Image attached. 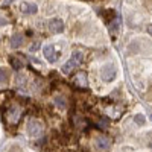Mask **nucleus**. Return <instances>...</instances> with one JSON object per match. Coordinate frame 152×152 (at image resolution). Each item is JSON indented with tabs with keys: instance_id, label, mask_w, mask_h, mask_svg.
Wrapping results in <instances>:
<instances>
[{
	"instance_id": "6e6552de",
	"label": "nucleus",
	"mask_w": 152,
	"mask_h": 152,
	"mask_svg": "<svg viewBox=\"0 0 152 152\" xmlns=\"http://www.w3.org/2000/svg\"><path fill=\"white\" fill-rule=\"evenodd\" d=\"M37 11H38V6L32 2H24L21 3V12L23 14H28V15H34L37 14Z\"/></svg>"
},
{
	"instance_id": "423d86ee",
	"label": "nucleus",
	"mask_w": 152,
	"mask_h": 152,
	"mask_svg": "<svg viewBox=\"0 0 152 152\" xmlns=\"http://www.w3.org/2000/svg\"><path fill=\"white\" fill-rule=\"evenodd\" d=\"M49 31L52 34H61L62 31H64V21H62L61 18L55 17L49 21Z\"/></svg>"
},
{
	"instance_id": "0eeeda50",
	"label": "nucleus",
	"mask_w": 152,
	"mask_h": 152,
	"mask_svg": "<svg viewBox=\"0 0 152 152\" xmlns=\"http://www.w3.org/2000/svg\"><path fill=\"white\" fill-rule=\"evenodd\" d=\"M11 66H12V69L14 70H21L23 67H24V64H26V61H24V58H23V55H12L11 56Z\"/></svg>"
},
{
	"instance_id": "20e7f679",
	"label": "nucleus",
	"mask_w": 152,
	"mask_h": 152,
	"mask_svg": "<svg viewBox=\"0 0 152 152\" xmlns=\"http://www.w3.org/2000/svg\"><path fill=\"white\" fill-rule=\"evenodd\" d=\"M28 134L31 137H40L43 134V123L40 120H37V119H31L28 122Z\"/></svg>"
},
{
	"instance_id": "7ed1b4c3",
	"label": "nucleus",
	"mask_w": 152,
	"mask_h": 152,
	"mask_svg": "<svg viewBox=\"0 0 152 152\" xmlns=\"http://www.w3.org/2000/svg\"><path fill=\"white\" fill-rule=\"evenodd\" d=\"M81 62H82V53L81 52H73L70 61L66 62V64L61 67L62 69V73H64V75H70L73 72V69H76V67L81 64Z\"/></svg>"
},
{
	"instance_id": "a211bd4d",
	"label": "nucleus",
	"mask_w": 152,
	"mask_h": 152,
	"mask_svg": "<svg viewBox=\"0 0 152 152\" xmlns=\"http://www.w3.org/2000/svg\"><path fill=\"white\" fill-rule=\"evenodd\" d=\"M17 85H24V84H26V76H24V75H17Z\"/></svg>"
},
{
	"instance_id": "9d476101",
	"label": "nucleus",
	"mask_w": 152,
	"mask_h": 152,
	"mask_svg": "<svg viewBox=\"0 0 152 152\" xmlns=\"http://www.w3.org/2000/svg\"><path fill=\"white\" fill-rule=\"evenodd\" d=\"M24 43V37L21 35V34H14V35H12L11 37V47L12 49H17V47H20L21 44Z\"/></svg>"
},
{
	"instance_id": "9b49d317",
	"label": "nucleus",
	"mask_w": 152,
	"mask_h": 152,
	"mask_svg": "<svg viewBox=\"0 0 152 152\" xmlns=\"http://www.w3.org/2000/svg\"><path fill=\"white\" fill-rule=\"evenodd\" d=\"M100 15L104 17V20H105V23H111L113 21V18L116 17V12H114L113 9H102L100 11Z\"/></svg>"
},
{
	"instance_id": "aec40b11",
	"label": "nucleus",
	"mask_w": 152,
	"mask_h": 152,
	"mask_svg": "<svg viewBox=\"0 0 152 152\" xmlns=\"http://www.w3.org/2000/svg\"><path fill=\"white\" fill-rule=\"evenodd\" d=\"M38 49H40V44L35 43L34 46H31V52H35V50H38Z\"/></svg>"
},
{
	"instance_id": "39448f33",
	"label": "nucleus",
	"mask_w": 152,
	"mask_h": 152,
	"mask_svg": "<svg viewBox=\"0 0 152 152\" xmlns=\"http://www.w3.org/2000/svg\"><path fill=\"white\" fill-rule=\"evenodd\" d=\"M43 53H44V56H46V59H47L49 62H56V59H58V56H59L53 44H47V46H44Z\"/></svg>"
},
{
	"instance_id": "f3484780",
	"label": "nucleus",
	"mask_w": 152,
	"mask_h": 152,
	"mask_svg": "<svg viewBox=\"0 0 152 152\" xmlns=\"http://www.w3.org/2000/svg\"><path fill=\"white\" fill-rule=\"evenodd\" d=\"M96 125H97V128H100V129H107V126H108V119L100 117V119H99V122H97Z\"/></svg>"
},
{
	"instance_id": "5701e85b",
	"label": "nucleus",
	"mask_w": 152,
	"mask_h": 152,
	"mask_svg": "<svg viewBox=\"0 0 152 152\" xmlns=\"http://www.w3.org/2000/svg\"><path fill=\"white\" fill-rule=\"evenodd\" d=\"M149 148H152V142H151V143H149Z\"/></svg>"
},
{
	"instance_id": "dca6fc26",
	"label": "nucleus",
	"mask_w": 152,
	"mask_h": 152,
	"mask_svg": "<svg viewBox=\"0 0 152 152\" xmlns=\"http://www.w3.org/2000/svg\"><path fill=\"white\" fill-rule=\"evenodd\" d=\"M134 122H135L138 126H143V125L146 123V117L143 116L142 113H138V114H135V116H134Z\"/></svg>"
},
{
	"instance_id": "2eb2a0df",
	"label": "nucleus",
	"mask_w": 152,
	"mask_h": 152,
	"mask_svg": "<svg viewBox=\"0 0 152 152\" xmlns=\"http://www.w3.org/2000/svg\"><path fill=\"white\" fill-rule=\"evenodd\" d=\"M8 79H9V72L2 67V69H0V84L8 82Z\"/></svg>"
},
{
	"instance_id": "4468645a",
	"label": "nucleus",
	"mask_w": 152,
	"mask_h": 152,
	"mask_svg": "<svg viewBox=\"0 0 152 152\" xmlns=\"http://www.w3.org/2000/svg\"><path fill=\"white\" fill-rule=\"evenodd\" d=\"M119 29H120V20L119 18H114L113 20V24H110V31H111V34H117Z\"/></svg>"
},
{
	"instance_id": "f257e3e1",
	"label": "nucleus",
	"mask_w": 152,
	"mask_h": 152,
	"mask_svg": "<svg viewBox=\"0 0 152 152\" xmlns=\"http://www.w3.org/2000/svg\"><path fill=\"white\" fill-rule=\"evenodd\" d=\"M116 76H117V69L113 62H107V64H104L102 67H100V79H102L104 82L114 81Z\"/></svg>"
},
{
	"instance_id": "6ab92c4d",
	"label": "nucleus",
	"mask_w": 152,
	"mask_h": 152,
	"mask_svg": "<svg viewBox=\"0 0 152 152\" xmlns=\"http://www.w3.org/2000/svg\"><path fill=\"white\" fill-rule=\"evenodd\" d=\"M55 102L58 104V107H59V108H66V102H64V100H62V99L56 97V99H55Z\"/></svg>"
},
{
	"instance_id": "4be33fe9",
	"label": "nucleus",
	"mask_w": 152,
	"mask_h": 152,
	"mask_svg": "<svg viewBox=\"0 0 152 152\" xmlns=\"http://www.w3.org/2000/svg\"><path fill=\"white\" fill-rule=\"evenodd\" d=\"M146 31H148V34H149V35L152 37V24H149V26L146 28Z\"/></svg>"
},
{
	"instance_id": "412c9836",
	"label": "nucleus",
	"mask_w": 152,
	"mask_h": 152,
	"mask_svg": "<svg viewBox=\"0 0 152 152\" xmlns=\"http://www.w3.org/2000/svg\"><path fill=\"white\" fill-rule=\"evenodd\" d=\"M5 24H8V20L5 17H0V26H5Z\"/></svg>"
},
{
	"instance_id": "f03ea898",
	"label": "nucleus",
	"mask_w": 152,
	"mask_h": 152,
	"mask_svg": "<svg viewBox=\"0 0 152 152\" xmlns=\"http://www.w3.org/2000/svg\"><path fill=\"white\" fill-rule=\"evenodd\" d=\"M3 117H5V122H6L8 125H17L18 120H20V117H21V108L17 107V105L9 107V108L5 111Z\"/></svg>"
},
{
	"instance_id": "b1692460",
	"label": "nucleus",
	"mask_w": 152,
	"mask_h": 152,
	"mask_svg": "<svg viewBox=\"0 0 152 152\" xmlns=\"http://www.w3.org/2000/svg\"><path fill=\"white\" fill-rule=\"evenodd\" d=\"M151 120H152V116H151Z\"/></svg>"
},
{
	"instance_id": "f8f14e48",
	"label": "nucleus",
	"mask_w": 152,
	"mask_h": 152,
	"mask_svg": "<svg viewBox=\"0 0 152 152\" xmlns=\"http://www.w3.org/2000/svg\"><path fill=\"white\" fill-rule=\"evenodd\" d=\"M11 99H12V93L11 91H2L0 93V107H6Z\"/></svg>"
},
{
	"instance_id": "ddd939ff",
	"label": "nucleus",
	"mask_w": 152,
	"mask_h": 152,
	"mask_svg": "<svg viewBox=\"0 0 152 152\" xmlns=\"http://www.w3.org/2000/svg\"><path fill=\"white\" fill-rule=\"evenodd\" d=\"M75 82L78 84L79 87H87L88 82H87V76H85V73H78V75H76Z\"/></svg>"
},
{
	"instance_id": "1a4fd4ad",
	"label": "nucleus",
	"mask_w": 152,
	"mask_h": 152,
	"mask_svg": "<svg viewBox=\"0 0 152 152\" xmlns=\"http://www.w3.org/2000/svg\"><path fill=\"white\" fill-rule=\"evenodd\" d=\"M96 146H97V149H100V151H107V149L111 148V140H110L108 137L100 135V137H97V140H96Z\"/></svg>"
}]
</instances>
